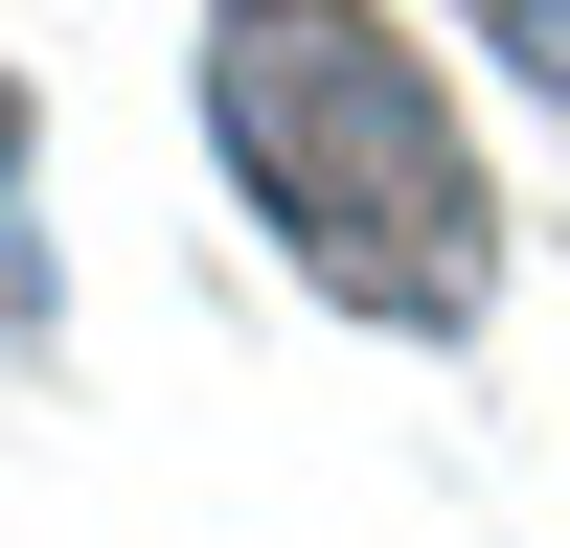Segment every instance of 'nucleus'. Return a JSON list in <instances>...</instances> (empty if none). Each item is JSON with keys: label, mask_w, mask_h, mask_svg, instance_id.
Returning a JSON list of instances; mask_svg holds the SVG:
<instances>
[{"label": "nucleus", "mask_w": 570, "mask_h": 548, "mask_svg": "<svg viewBox=\"0 0 570 548\" xmlns=\"http://www.w3.org/2000/svg\"><path fill=\"white\" fill-rule=\"evenodd\" d=\"M206 115L320 297H389V320L480 297V160H456L434 69L389 46V0H206Z\"/></svg>", "instance_id": "1"}, {"label": "nucleus", "mask_w": 570, "mask_h": 548, "mask_svg": "<svg viewBox=\"0 0 570 548\" xmlns=\"http://www.w3.org/2000/svg\"><path fill=\"white\" fill-rule=\"evenodd\" d=\"M0 183H23V91H0Z\"/></svg>", "instance_id": "2"}]
</instances>
